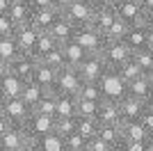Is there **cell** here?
<instances>
[{"label":"cell","instance_id":"58","mask_svg":"<svg viewBox=\"0 0 153 151\" xmlns=\"http://www.w3.org/2000/svg\"><path fill=\"white\" fill-rule=\"evenodd\" d=\"M149 151H153V147H149Z\"/></svg>","mask_w":153,"mask_h":151},{"label":"cell","instance_id":"24","mask_svg":"<svg viewBox=\"0 0 153 151\" xmlns=\"http://www.w3.org/2000/svg\"><path fill=\"white\" fill-rule=\"evenodd\" d=\"M21 92H23V80H19L16 76H12L9 71H7V76L0 80V99H16V96H21Z\"/></svg>","mask_w":153,"mask_h":151},{"label":"cell","instance_id":"40","mask_svg":"<svg viewBox=\"0 0 153 151\" xmlns=\"http://www.w3.org/2000/svg\"><path fill=\"white\" fill-rule=\"evenodd\" d=\"M19 55V48H16V44H14L12 37H0V60L2 62H9L12 57Z\"/></svg>","mask_w":153,"mask_h":151},{"label":"cell","instance_id":"59","mask_svg":"<svg viewBox=\"0 0 153 151\" xmlns=\"http://www.w3.org/2000/svg\"><path fill=\"white\" fill-rule=\"evenodd\" d=\"M140 2H142V0H140Z\"/></svg>","mask_w":153,"mask_h":151},{"label":"cell","instance_id":"33","mask_svg":"<svg viewBox=\"0 0 153 151\" xmlns=\"http://www.w3.org/2000/svg\"><path fill=\"white\" fill-rule=\"evenodd\" d=\"M133 62L140 67L142 73H146V71L153 67V50H151V48H140V50H135V53H133Z\"/></svg>","mask_w":153,"mask_h":151},{"label":"cell","instance_id":"29","mask_svg":"<svg viewBox=\"0 0 153 151\" xmlns=\"http://www.w3.org/2000/svg\"><path fill=\"white\" fill-rule=\"evenodd\" d=\"M57 46H59V44L51 37V34H48V32H41V34H39V39H37V44H34V48H32V57H34V60H39V57H44L46 53H51V50L57 48Z\"/></svg>","mask_w":153,"mask_h":151},{"label":"cell","instance_id":"55","mask_svg":"<svg viewBox=\"0 0 153 151\" xmlns=\"http://www.w3.org/2000/svg\"><path fill=\"white\" fill-rule=\"evenodd\" d=\"M149 144H151V147H153V131H151V133H149Z\"/></svg>","mask_w":153,"mask_h":151},{"label":"cell","instance_id":"21","mask_svg":"<svg viewBox=\"0 0 153 151\" xmlns=\"http://www.w3.org/2000/svg\"><path fill=\"white\" fill-rule=\"evenodd\" d=\"M119 131H121V138L126 142H144V140H149V131L140 124V119L137 121H121Z\"/></svg>","mask_w":153,"mask_h":151},{"label":"cell","instance_id":"47","mask_svg":"<svg viewBox=\"0 0 153 151\" xmlns=\"http://www.w3.org/2000/svg\"><path fill=\"white\" fill-rule=\"evenodd\" d=\"M21 151H41V147H39L37 140H27L25 144H23V149H21Z\"/></svg>","mask_w":153,"mask_h":151},{"label":"cell","instance_id":"17","mask_svg":"<svg viewBox=\"0 0 153 151\" xmlns=\"http://www.w3.org/2000/svg\"><path fill=\"white\" fill-rule=\"evenodd\" d=\"M59 48H62V55H64V67H69V69H78V67L82 64V60L89 55V53H85V48L78 44L76 39L62 44Z\"/></svg>","mask_w":153,"mask_h":151},{"label":"cell","instance_id":"1","mask_svg":"<svg viewBox=\"0 0 153 151\" xmlns=\"http://www.w3.org/2000/svg\"><path fill=\"white\" fill-rule=\"evenodd\" d=\"M76 73L82 82H98L108 73V64L101 57V53H91V55H87L82 60V64L76 69Z\"/></svg>","mask_w":153,"mask_h":151},{"label":"cell","instance_id":"14","mask_svg":"<svg viewBox=\"0 0 153 151\" xmlns=\"http://www.w3.org/2000/svg\"><path fill=\"white\" fill-rule=\"evenodd\" d=\"M126 96H133V99L142 101V103H149L153 99V85L149 82V78L144 73L133 78L130 82H126Z\"/></svg>","mask_w":153,"mask_h":151},{"label":"cell","instance_id":"32","mask_svg":"<svg viewBox=\"0 0 153 151\" xmlns=\"http://www.w3.org/2000/svg\"><path fill=\"white\" fill-rule=\"evenodd\" d=\"M98 128H101V124L96 119H91V117H78V133H80L85 140L96 138V135H98Z\"/></svg>","mask_w":153,"mask_h":151},{"label":"cell","instance_id":"30","mask_svg":"<svg viewBox=\"0 0 153 151\" xmlns=\"http://www.w3.org/2000/svg\"><path fill=\"white\" fill-rule=\"evenodd\" d=\"M55 105H57V94H55V92H46V94L41 96V101L32 108V112L46 114V117H55Z\"/></svg>","mask_w":153,"mask_h":151},{"label":"cell","instance_id":"3","mask_svg":"<svg viewBox=\"0 0 153 151\" xmlns=\"http://www.w3.org/2000/svg\"><path fill=\"white\" fill-rule=\"evenodd\" d=\"M101 57L105 60V64H108V69H119L123 62H128L130 57H133V50L128 48L123 41H108L105 39V46H103L101 50Z\"/></svg>","mask_w":153,"mask_h":151},{"label":"cell","instance_id":"38","mask_svg":"<svg viewBox=\"0 0 153 151\" xmlns=\"http://www.w3.org/2000/svg\"><path fill=\"white\" fill-rule=\"evenodd\" d=\"M37 62H41V64H46V67H51V69H62L64 67V55H62V48H53L51 53H46L44 57H39Z\"/></svg>","mask_w":153,"mask_h":151},{"label":"cell","instance_id":"39","mask_svg":"<svg viewBox=\"0 0 153 151\" xmlns=\"http://www.w3.org/2000/svg\"><path fill=\"white\" fill-rule=\"evenodd\" d=\"M62 144H64V151H85L87 140H85L80 133H71V135L62 138Z\"/></svg>","mask_w":153,"mask_h":151},{"label":"cell","instance_id":"35","mask_svg":"<svg viewBox=\"0 0 153 151\" xmlns=\"http://www.w3.org/2000/svg\"><path fill=\"white\" fill-rule=\"evenodd\" d=\"M114 73L119 76V78H121L123 82H130L133 78L142 76V71H140V67H137V64L133 62V57H130V60H128V62H123L121 67H119V69H114Z\"/></svg>","mask_w":153,"mask_h":151},{"label":"cell","instance_id":"23","mask_svg":"<svg viewBox=\"0 0 153 151\" xmlns=\"http://www.w3.org/2000/svg\"><path fill=\"white\" fill-rule=\"evenodd\" d=\"M146 37H149V30L144 25H130L126 37H123V44L135 53V50H140V48H146Z\"/></svg>","mask_w":153,"mask_h":151},{"label":"cell","instance_id":"46","mask_svg":"<svg viewBox=\"0 0 153 151\" xmlns=\"http://www.w3.org/2000/svg\"><path fill=\"white\" fill-rule=\"evenodd\" d=\"M142 25L146 28L149 32H153V12H144V19H142Z\"/></svg>","mask_w":153,"mask_h":151},{"label":"cell","instance_id":"51","mask_svg":"<svg viewBox=\"0 0 153 151\" xmlns=\"http://www.w3.org/2000/svg\"><path fill=\"white\" fill-rule=\"evenodd\" d=\"M71 2H76V0H55V5L62 9V7H66V5H71Z\"/></svg>","mask_w":153,"mask_h":151},{"label":"cell","instance_id":"4","mask_svg":"<svg viewBox=\"0 0 153 151\" xmlns=\"http://www.w3.org/2000/svg\"><path fill=\"white\" fill-rule=\"evenodd\" d=\"M117 9V16L128 25H142V19H144V5L140 0H117L112 2Z\"/></svg>","mask_w":153,"mask_h":151},{"label":"cell","instance_id":"10","mask_svg":"<svg viewBox=\"0 0 153 151\" xmlns=\"http://www.w3.org/2000/svg\"><path fill=\"white\" fill-rule=\"evenodd\" d=\"M80 85H82V80L78 78L76 69H69V67H62V69L57 71V80H55V87H53V92L55 94H78V89H80Z\"/></svg>","mask_w":153,"mask_h":151},{"label":"cell","instance_id":"27","mask_svg":"<svg viewBox=\"0 0 153 151\" xmlns=\"http://www.w3.org/2000/svg\"><path fill=\"white\" fill-rule=\"evenodd\" d=\"M76 96H78V99H87V101H96V103H101V101L105 99V96H103L101 80H98V82H82Z\"/></svg>","mask_w":153,"mask_h":151},{"label":"cell","instance_id":"42","mask_svg":"<svg viewBox=\"0 0 153 151\" xmlns=\"http://www.w3.org/2000/svg\"><path fill=\"white\" fill-rule=\"evenodd\" d=\"M14 28H16V25L9 21V16H7V14H0V37H12Z\"/></svg>","mask_w":153,"mask_h":151},{"label":"cell","instance_id":"8","mask_svg":"<svg viewBox=\"0 0 153 151\" xmlns=\"http://www.w3.org/2000/svg\"><path fill=\"white\" fill-rule=\"evenodd\" d=\"M62 16H64L66 21H71L76 28H85V25H91L94 9H91L89 5L80 2V0H76V2H71V5L62 7Z\"/></svg>","mask_w":153,"mask_h":151},{"label":"cell","instance_id":"19","mask_svg":"<svg viewBox=\"0 0 153 151\" xmlns=\"http://www.w3.org/2000/svg\"><path fill=\"white\" fill-rule=\"evenodd\" d=\"M48 34H51V37L55 39L59 46H62V44H66V41H71V39H73V34H76V25L71 23V21H66L64 16H59V19L51 25Z\"/></svg>","mask_w":153,"mask_h":151},{"label":"cell","instance_id":"53","mask_svg":"<svg viewBox=\"0 0 153 151\" xmlns=\"http://www.w3.org/2000/svg\"><path fill=\"white\" fill-rule=\"evenodd\" d=\"M146 48L153 50V32H149V37H146Z\"/></svg>","mask_w":153,"mask_h":151},{"label":"cell","instance_id":"13","mask_svg":"<svg viewBox=\"0 0 153 151\" xmlns=\"http://www.w3.org/2000/svg\"><path fill=\"white\" fill-rule=\"evenodd\" d=\"M96 121L101 126H119L121 124V112H119V101L114 99H103L98 103Z\"/></svg>","mask_w":153,"mask_h":151},{"label":"cell","instance_id":"9","mask_svg":"<svg viewBox=\"0 0 153 151\" xmlns=\"http://www.w3.org/2000/svg\"><path fill=\"white\" fill-rule=\"evenodd\" d=\"M0 112L5 114L7 119H9V124H16L21 126L23 121L30 117V108L25 105V101L21 99V96H16V99H5L2 101V108H0Z\"/></svg>","mask_w":153,"mask_h":151},{"label":"cell","instance_id":"45","mask_svg":"<svg viewBox=\"0 0 153 151\" xmlns=\"http://www.w3.org/2000/svg\"><path fill=\"white\" fill-rule=\"evenodd\" d=\"M32 5V9H39V7H57L55 0H27Z\"/></svg>","mask_w":153,"mask_h":151},{"label":"cell","instance_id":"49","mask_svg":"<svg viewBox=\"0 0 153 151\" xmlns=\"http://www.w3.org/2000/svg\"><path fill=\"white\" fill-rule=\"evenodd\" d=\"M9 5H12V0H0V14L9 12Z\"/></svg>","mask_w":153,"mask_h":151},{"label":"cell","instance_id":"37","mask_svg":"<svg viewBox=\"0 0 153 151\" xmlns=\"http://www.w3.org/2000/svg\"><path fill=\"white\" fill-rule=\"evenodd\" d=\"M41 151H64V144H62V138H59L57 133H48L44 138L37 140Z\"/></svg>","mask_w":153,"mask_h":151},{"label":"cell","instance_id":"50","mask_svg":"<svg viewBox=\"0 0 153 151\" xmlns=\"http://www.w3.org/2000/svg\"><path fill=\"white\" fill-rule=\"evenodd\" d=\"M7 71H9V69H7V62H2V60H0V80L7 76Z\"/></svg>","mask_w":153,"mask_h":151},{"label":"cell","instance_id":"52","mask_svg":"<svg viewBox=\"0 0 153 151\" xmlns=\"http://www.w3.org/2000/svg\"><path fill=\"white\" fill-rule=\"evenodd\" d=\"M142 5H144L146 12H153V0H142Z\"/></svg>","mask_w":153,"mask_h":151},{"label":"cell","instance_id":"36","mask_svg":"<svg viewBox=\"0 0 153 151\" xmlns=\"http://www.w3.org/2000/svg\"><path fill=\"white\" fill-rule=\"evenodd\" d=\"M76 99H78V96H76ZM96 112H98V103H96V101L78 99V103H76V117H91V119H96Z\"/></svg>","mask_w":153,"mask_h":151},{"label":"cell","instance_id":"31","mask_svg":"<svg viewBox=\"0 0 153 151\" xmlns=\"http://www.w3.org/2000/svg\"><path fill=\"white\" fill-rule=\"evenodd\" d=\"M59 138H66L71 133H78V117H55V131Z\"/></svg>","mask_w":153,"mask_h":151},{"label":"cell","instance_id":"43","mask_svg":"<svg viewBox=\"0 0 153 151\" xmlns=\"http://www.w3.org/2000/svg\"><path fill=\"white\" fill-rule=\"evenodd\" d=\"M85 151H112L105 142H103L98 135L96 138H91V140H87V147H85Z\"/></svg>","mask_w":153,"mask_h":151},{"label":"cell","instance_id":"57","mask_svg":"<svg viewBox=\"0 0 153 151\" xmlns=\"http://www.w3.org/2000/svg\"><path fill=\"white\" fill-rule=\"evenodd\" d=\"M108 2H117V0H108Z\"/></svg>","mask_w":153,"mask_h":151},{"label":"cell","instance_id":"25","mask_svg":"<svg viewBox=\"0 0 153 151\" xmlns=\"http://www.w3.org/2000/svg\"><path fill=\"white\" fill-rule=\"evenodd\" d=\"M46 92H51V89H44V87H39L37 82H23V92H21V99L25 101V105L30 108H34L39 103V101H41V96L46 94Z\"/></svg>","mask_w":153,"mask_h":151},{"label":"cell","instance_id":"26","mask_svg":"<svg viewBox=\"0 0 153 151\" xmlns=\"http://www.w3.org/2000/svg\"><path fill=\"white\" fill-rule=\"evenodd\" d=\"M76 103L78 99L73 94H57L55 117H76Z\"/></svg>","mask_w":153,"mask_h":151},{"label":"cell","instance_id":"41","mask_svg":"<svg viewBox=\"0 0 153 151\" xmlns=\"http://www.w3.org/2000/svg\"><path fill=\"white\" fill-rule=\"evenodd\" d=\"M149 147H151L149 140H144V142H126V140H123L114 151H149Z\"/></svg>","mask_w":153,"mask_h":151},{"label":"cell","instance_id":"2","mask_svg":"<svg viewBox=\"0 0 153 151\" xmlns=\"http://www.w3.org/2000/svg\"><path fill=\"white\" fill-rule=\"evenodd\" d=\"M23 131L30 140H39L48 135V133L55 131V117H46V114H39V112H30L25 121H23Z\"/></svg>","mask_w":153,"mask_h":151},{"label":"cell","instance_id":"15","mask_svg":"<svg viewBox=\"0 0 153 151\" xmlns=\"http://www.w3.org/2000/svg\"><path fill=\"white\" fill-rule=\"evenodd\" d=\"M117 21V9L112 2H105V5H101L98 9H94V16H91V28L94 30H98L105 37V32H108V28Z\"/></svg>","mask_w":153,"mask_h":151},{"label":"cell","instance_id":"20","mask_svg":"<svg viewBox=\"0 0 153 151\" xmlns=\"http://www.w3.org/2000/svg\"><path fill=\"white\" fill-rule=\"evenodd\" d=\"M57 71L59 69H51V67H46V64L37 62V67H34V73H32V82H37L39 87L44 89H51L55 87V80H57Z\"/></svg>","mask_w":153,"mask_h":151},{"label":"cell","instance_id":"12","mask_svg":"<svg viewBox=\"0 0 153 151\" xmlns=\"http://www.w3.org/2000/svg\"><path fill=\"white\" fill-rule=\"evenodd\" d=\"M27 140H30V138L25 135L23 126L12 124L2 135H0V151H21Z\"/></svg>","mask_w":153,"mask_h":151},{"label":"cell","instance_id":"18","mask_svg":"<svg viewBox=\"0 0 153 151\" xmlns=\"http://www.w3.org/2000/svg\"><path fill=\"white\" fill-rule=\"evenodd\" d=\"M146 103L133 99V96H121L119 99V112H121V121H137L144 112Z\"/></svg>","mask_w":153,"mask_h":151},{"label":"cell","instance_id":"48","mask_svg":"<svg viewBox=\"0 0 153 151\" xmlns=\"http://www.w3.org/2000/svg\"><path fill=\"white\" fill-rule=\"evenodd\" d=\"M80 2H85V5H89L91 9H98L101 5H105L108 0H80Z\"/></svg>","mask_w":153,"mask_h":151},{"label":"cell","instance_id":"7","mask_svg":"<svg viewBox=\"0 0 153 151\" xmlns=\"http://www.w3.org/2000/svg\"><path fill=\"white\" fill-rule=\"evenodd\" d=\"M34 67H37V60L27 53H19L16 57H12L9 62H7V69L9 73L16 76L19 80L23 82H30L32 80V73H34Z\"/></svg>","mask_w":153,"mask_h":151},{"label":"cell","instance_id":"54","mask_svg":"<svg viewBox=\"0 0 153 151\" xmlns=\"http://www.w3.org/2000/svg\"><path fill=\"white\" fill-rule=\"evenodd\" d=\"M144 76H146V78H149V82H151V85H153V67H151V69H149V71H146V73H144Z\"/></svg>","mask_w":153,"mask_h":151},{"label":"cell","instance_id":"6","mask_svg":"<svg viewBox=\"0 0 153 151\" xmlns=\"http://www.w3.org/2000/svg\"><path fill=\"white\" fill-rule=\"evenodd\" d=\"M41 32L34 28V25L30 23H23V25H16L14 28V44H16V48H19V53H27V55H32V48H34V44H37V39Z\"/></svg>","mask_w":153,"mask_h":151},{"label":"cell","instance_id":"56","mask_svg":"<svg viewBox=\"0 0 153 151\" xmlns=\"http://www.w3.org/2000/svg\"><path fill=\"white\" fill-rule=\"evenodd\" d=\"M146 105H149V108H151V110H153V99H151V101H149V103H146Z\"/></svg>","mask_w":153,"mask_h":151},{"label":"cell","instance_id":"16","mask_svg":"<svg viewBox=\"0 0 153 151\" xmlns=\"http://www.w3.org/2000/svg\"><path fill=\"white\" fill-rule=\"evenodd\" d=\"M101 87H103V96H105V99L119 101L121 96H126V82H123L112 69H108V73L101 78Z\"/></svg>","mask_w":153,"mask_h":151},{"label":"cell","instance_id":"44","mask_svg":"<svg viewBox=\"0 0 153 151\" xmlns=\"http://www.w3.org/2000/svg\"><path fill=\"white\" fill-rule=\"evenodd\" d=\"M140 124L144 126V128H146L149 133L153 131V110H151L149 105L144 108V112H142V117H140Z\"/></svg>","mask_w":153,"mask_h":151},{"label":"cell","instance_id":"34","mask_svg":"<svg viewBox=\"0 0 153 151\" xmlns=\"http://www.w3.org/2000/svg\"><path fill=\"white\" fill-rule=\"evenodd\" d=\"M128 28H130V25L123 23V21L117 16V21L110 25L108 32H105V39H108V41H123V37H126V32H128Z\"/></svg>","mask_w":153,"mask_h":151},{"label":"cell","instance_id":"11","mask_svg":"<svg viewBox=\"0 0 153 151\" xmlns=\"http://www.w3.org/2000/svg\"><path fill=\"white\" fill-rule=\"evenodd\" d=\"M62 16V9L59 7H39V9H32L30 14V25H34L39 32H48L51 25Z\"/></svg>","mask_w":153,"mask_h":151},{"label":"cell","instance_id":"5","mask_svg":"<svg viewBox=\"0 0 153 151\" xmlns=\"http://www.w3.org/2000/svg\"><path fill=\"white\" fill-rule=\"evenodd\" d=\"M78 44L85 48V53H101L103 46H105V37H103L98 30H94L91 25H85V28H76V34H73Z\"/></svg>","mask_w":153,"mask_h":151},{"label":"cell","instance_id":"28","mask_svg":"<svg viewBox=\"0 0 153 151\" xmlns=\"http://www.w3.org/2000/svg\"><path fill=\"white\" fill-rule=\"evenodd\" d=\"M98 138H101V140H103V142H105V144H108L112 151H114L117 147L123 142L119 126H101V128H98Z\"/></svg>","mask_w":153,"mask_h":151},{"label":"cell","instance_id":"22","mask_svg":"<svg viewBox=\"0 0 153 151\" xmlns=\"http://www.w3.org/2000/svg\"><path fill=\"white\" fill-rule=\"evenodd\" d=\"M30 14H32V5L27 0H12L7 16L14 25H23V23H30Z\"/></svg>","mask_w":153,"mask_h":151}]
</instances>
